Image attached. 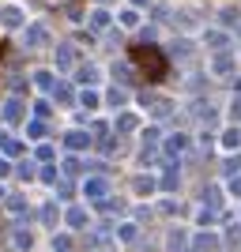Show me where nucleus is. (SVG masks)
<instances>
[{"instance_id":"nucleus-7","label":"nucleus","mask_w":241,"mask_h":252,"mask_svg":"<svg viewBox=\"0 0 241 252\" xmlns=\"http://www.w3.org/2000/svg\"><path fill=\"white\" fill-rule=\"evenodd\" d=\"M132 4H139V8H143V0H132Z\"/></svg>"},{"instance_id":"nucleus-6","label":"nucleus","mask_w":241,"mask_h":252,"mask_svg":"<svg viewBox=\"0 0 241 252\" xmlns=\"http://www.w3.org/2000/svg\"><path fill=\"white\" fill-rule=\"evenodd\" d=\"M211 45H226V34H222V31H211Z\"/></svg>"},{"instance_id":"nucleus-5","label":"nucleus","mask_w":241,"mask_h":252,"mask_svg":"<svg viewBox=\"0 0 241 252\" xmlns=\"http://www.w3.org/2000/svg\"><path fill=\"white\" fill-rule=\"evenodd\" d=\"M57 53H61V68H68V64H72V57H75V49H72V45H61V49H57Z\"/></svg>"},{"instance_id":"nucleus-3","label":"nucleus","mask_w":241,"mask_h":252,"mask_svg":"<svg viewBox=\"0 0 241 252\" xmlns=\"http://www.w3.org/2000/svg\"><path fill=\"white\" fill-rule=\"evenodd\" d=\"M234 72V61L230 57H219V61H215V75H230Z\"/></svg>"},{"instance_id":"nucleus-2","label":"nucleus","mask_w":241,"mask_h":252,"mask_svg":"<svg viewBox=\"0 0 241 252\" xmlns=\"http://www.w3.org/2000/svg\"><path fill=\"white\" fill-rule=\"evenodd\" d=\"M45 42V27H31L27 31V45H42Z\"/></svg>"},{"instance_id":"nucleus-4","label":"nucleus","mask_w":241,"mask_h":252,"mask_svg":"<svg viewBox=\"0 0 241 252\" xmlns=\"http://www.w3.org/2000/svg\"><path fill=\"white\" fill-rule=\"evenodd\" d=\"M0 19H4V27H15L23 15H19V8H4V15H0Z\"/></svg>"},{"instance_id":"nucleus-1","label":"nucleus","mask_w":241,"mask_h":252,"mask_svg":"<svg viewBox=\"0 0 241 252\" xmlns=\"http://www.w3.org/2000/svg\"><path fill=\"white\" fill-rule=\"evenodd\" d=\"M136 61H143V68H147V75H151V79H158V75L166 72V68H162V57H158L155 49H143Z\"/></svg>"}]
</instances>
